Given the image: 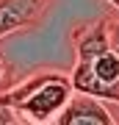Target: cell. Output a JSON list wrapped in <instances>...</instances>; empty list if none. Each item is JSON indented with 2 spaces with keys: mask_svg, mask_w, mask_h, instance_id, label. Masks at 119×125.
<instances>
[{
  "mask_svg": "<svg viewBox=\"0 0 119 125\" xmlns=\"http://www.w3.org/2000/svg\"><path fill=\"white\" fill-rule=\"evenodd\" d=\"M0 125H22V117L6 103L3 94H0Z\"/></svg>",
  "mask_w": 119,
  "mask_h": 125,
  "instance_id": "cell-5",
  "label": "cell"
},
{
  "mask_svg": "<svg viewBox=\"0 0 119 125\" xmlns=\"http://www.w3.org/2000/svg\"><path fill=\"white\" fill-rule=\"evenodd\" d=\"M72 47H75V67L69 72L72 89L105 103H119V50L111 45L108 17L92 25H80L72 33Z\"/></svg>",
  "mask_w": 119,
  "mask_h": 125,
  "instance_id": "cell-1",
  "label": "cell"
},
{
  "mask_svg": "<svg viewBox=\"0 0 119 125\" xmlns=\"http://www.w3.org/2000/svg\"><path fill=\"white\" fill-rule=\"evenodd\" d=\"M6 78H9V72H6V61H3V56H0V89L6 86Z\"/></svg>",
  "mask_w": 119,
  "mask_h": 125,
  "instance_id": "cell-7",
  "label": "cell"
},
{
  "mask_svg": "<svg viewBox=\"0 0 119 125\" xmlns=\"http://www.w3.org/2000/svg\"><path fill=\"white\" fill-rule=\"evenodd\" d=\"M53 122L55 125H114L116 117L108 111V106L100 97H92V94H83V92H72Z\"/></svg>",
  "mask_w": 119,
  "mask_h": 125,
  "instance_id": "cell-4",
  "label": "cell"
},
{
  "mask_svg": "<svg viewBox=\"0 0 119 125\" xmlns=\"http://www.w3.org/2000/svg\"><path fill=\"white\" fill-rule=\"evenodd\" d=\"M108 3L114 6V9H116V14H119V0H108Z\"/></svg>",
  "mask_w": 119,
  "mask_h": 125,
  "instance_id": "cell-8",
  "label": "cell"
},
{
  "mask_svg": "<svg viewBox=\"0 0 119 125\" xmlns=\"http://www.w3.org/2000/svg\"><path fill=\"white\" fill-rule=\"evenodd\" d=\"M55 0H0V39L9 33L39 28Z\"/></svg>",
  "mask_w": 119,
  "mask_h": 125,
  "instance_id": "cell-3",
  "label": "cell"
},
{
  "mask_svg": "<svg viewBox=\"0 0 119 125\" xmlns=\"http://www.w3.org/2000/svg\"><path fill=\"white\" fill-rule=\"evenodd\" d=\"M72 92L75 89L69 83V75L55 72V70L33 72L31 78H25L22 83H17L9 92L0 89L6 103L22 117V122H36V125L53 122Z\"/></svg>",
  "mask_w": 119,
  "mask_h": 125,
  "instance_id": "cell-2",
  "label": "cell"
},
{
  "mask_svg": "<svg viewBox=\"0 0 119 125\" xmlns=\"http://www.w3.org/2000/svg\"><path fill=\"white\" fill-rule=\"evenodd\" d=\"M108 36H111V45L119 50V20H108Z\"/></svg>",
  "mask_w": 119,
  "mask_h": 125,
  "instance_id": "cell-6",
  "label": "cell"
}]
</instances>
